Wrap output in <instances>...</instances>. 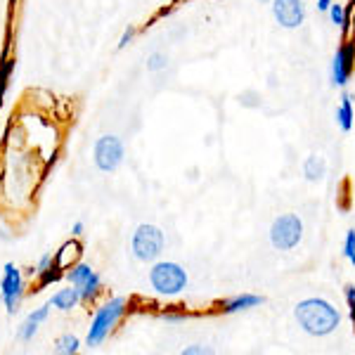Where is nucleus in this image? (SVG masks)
Wrapping results in <instances>:
<instances>
[{
  "mask_svg": "<svg viewBox=\"0 0 355 355\" xmlns=\"http://www.w3.org/2000/svg\"><path fill=\"white\" fill-rule=\"evenodd\" d=\"M299 327L311 336H327L341 324V313L324 299H306L294 308Z\"/></svg>",
  "mask_w": 355,
  "mask_h": 355,
  "instance_id": "f257e3e1",
  "label": "nucleus"
},
{
  "mask_svg": "<svg viewBox=\"0 0 355 355\" xmlns=\"http://www.w3.org/2000/svg\"><path fill=\"white\" fill-rule=\"evenodd\" d=\"M324 173H327V164H324V159L318 157V154H311V157L303 162V175H306V180L318 182V180H322Z\"/></svg>",
  "mask_w": 355,
  "mask_h": 355,
  "instance_id": "dca6fc26",
  "label": "nucleus"
},
{
  "mask_svg": "<svg viewBox=\"0 0 355 355\" xmlns=\"http://www.w3.org/2000/svg\"><path fill=\"white\" fill-rule=\"evenodd\" d=\"M209 353V348L204 346H187L185 351H182V355H206Z\"/></svg>",
  "mask_w": 355,
  "mask_h": 355,
  "instance_id": "bb28decb",
  "label": "nucleus"
},
{
  "mask_svg": "<svg viewBox=\"0 0 355 355\" xmlns=\"http://www.w3.org/2000/svg\"><path fill=\"white\" fill-rule=\"evenodd\" d=\"M355 71V38H343V43L336 50L334 60H331V83L339 85H348Z\"/></svg>",
  "mask_w": 355,
  "mask_h": 355,
  "instance_id": "1a4fd4ad",
  "label": "nucleus"
},
{
  "mask_svg": "<svg viewBox=\"0 0 355 355\" xmlns=\"http://www.w3.org/2000/svg\"><path fill=\"white\" fill-rule=\"evenodd\" d=\"M353 119H355V112H353V97L348 95V93H343L341 105H339V110H336V123H339V128L343 130V133L353 130Z\"/></svg>",
  "mask_w": 355,
  "mask_h": 355,
  "instance_id": "2eb2a0df",
  "label": "nucleus"
},
{
  "mask_svg": "<svg viewBox=\"0 0 355 355\" xmlns=\"http://www.w3.org/2000/svg\"><path fill=\"white\" fill-rule=\"evenodd\" d=\"M64 275L67 272L62 270V268L53 261L48 268H45V270L36 272V291H41L45 287H50V284H55V282H60V279H64Z\"/></svg>",
  "mask_w": 355,
  "mask_h": 355,
  "instance_id": "f3484780",
  "label": "nucleus"
},
{
  "mask_svg": "<svg viewBox=\"0 0 355 355\" xmlns=\"http://www.w3.org/2000/svg\"><path fill=\"white\" fill-rule=\"evenodd\" d=\"M343 256L351 261V266L355 268V230L346 232V239H343Z\"/></svg>",
  "mask_w": 355,
  "mask_h": 355,
  "instance_id": "412c9836",
  "label": "nucleus"
},
{
  "mask_svg": "<svg viewBox=\"0 0 355 355\" xmlns=\"http://www.w3.org/2000/svg\"><path fill=\"white\" fill-rule=\"evenodd\" d=\"M128 311V301L123 296H116V299L107 301L105 306L97 308L93 322H90V329H88V336H85V343L90 348H97L107 341V336L112 334L114 327L119 324V320L123 318V313Z\"/></svg>",
  "mask_w": 355,
  "mask_h": 355,
  "instance_id": "f03ea898",
  "label": "nucleus"
},
{
  "mask_svg": "<svg viewBox=\"0 0 355 355\" xmlns=\"http://www.w3.org/2000/svg\"><path fill=\"white\" fill-rule=\"evenodd\" d=\"M53 261H55V259H53V256H50V254H45V256H43V259H41V261H38V263H36V268H33V270H31V272H41V270H45V268H48V266H50V263H53Z\"/></svg>",
  "mask_w": 355,
  "mask_h": 355,
  "instance_id": "393cba45",
  "label": "nucleus"
},
{
  "mask_svg": "<svg viewBox=\"0 0 355 355\" xmlns=\"http://www.w3.org/2000/svg\"><path fill=\"white\" fill-rule=\"evenodd\" d=\"M81 301L83 299H81V294H78V289L73 287V284H69V289L55 291L53 299H50V306L57 308V311H62V313H67V311H73Z\"/></svg>",
  "mask_w": 355,
  "mask_h": 355,
  "instance_id": "f8f14e48",
  "label": "nucleus"
},
{
  "mask_svg": "<svg viewBox=\"0 0 355 355\" xmlns=\"http://www.w3.org/2000/svg\"><path fill=\"white\" fill-rule=\"evenodd\" d=\"M83 232H85V225H83V220H76L71 225V234L73 237H83Z\"/></svg>",
  "mask_w": 355,
  "mask_h": 355,
  "instance_id": "cd10ccee",
  "label": "nucleus"
},
{
  "mask_svg": "<svg viewBox=\"0 0 355 355\" xmlns=\"http://www.w3.org/2000/svg\"><path fill=\"white\" fill-rule=\"evenodd\" d=\"M150 284L152 289L157 291L164 299H173V296H180L187 287V272L182 266L171 261H162L150 270Z\"/></svg>",
  "mask_w": 355,
  "mask_h": 355,
  "instance_id": "7ed1b4c3",
  "label": "nucleus"
},
{
  "mask_svg": "<svg viewBox=\"0 0 355 355\" xmlns=\"http://www.w3.org/2000/svg\"><path fill=\"white\" fill-rule=\"evenodd\" d=\"M187 315L182 313H162V320H166V322H182Z\"/></svg>",
  "mask_w": 355,
  "mask_h": 355,
  "instance_id": "a878e982",
  "label": "nucleus"
},
{
  "mask_svg": "<svg viewBox=\"0 0 355 355\" xmlns=\"http://www.w3.org/2000/svg\"><path fill=\"white\" fill-rule=\"evenodd\" d=\"M78 348H81V341H78L76 336H62V339L57 341V353L60 355H73V353H78Z\"/></svg>",
  "mask_w": 355,
  "mask_h": 355,
  "instance_id": "6ab92c4d",
  "label": "nucleus"
},
{
  "mask_svg": "<svg viewBox=\"0 0 355 355\" xmlns=\"http://www.w3.org/2000/svg\"><path fill=\"white\" fill-rule=\"evenodd\" d=\"M0 299L5 303L8 315H15L19 311L21 299H24V277L15 263H5L3 277H0Z\"/></svg>",
  "mask_w": 355,
  "mask_h": 355,
  "instance_id": "423d86ee",
  "label": "nucleus"
},
{
  "mask_svg": "<svg viewBox=\"0 0 355 355\" xmlns=\"http://www.w3.org/2000/svg\"><path fill=\"white\" fill-rule=\"evenodd\" d=\"M266 301L263 296H256V294H242V296H234V299L223 303V313L225 315H232V313H242V311H249V308H256Z\"/></svg>",
  "mask_w": 355,
  "mask_h": 355,
  "instance_id": "4468645a",
  "label": "nucleus"
},
{
  "mask_svg": "<svg viewBox=\"0 0 355 355\" xmlns=\"http://www.w3.org/2000/svg\"><path fill=\"white\" fill-rule=\"evenodd\" d=\"M95 166L102 173H114L123 162V142L116 135H102L93 150Z\"/></svg>",
  "mask_w": 355,
  "mask_h": 355,
  "instance_id": "6e6552de",
  "label": "nucleus"
},
{
  "mask_svg": "<svg viewBox=\"0 0 355 355\" xmlns=\"http://www.w3.org/2000/svg\"><path fill=\"white\" fill-rule=\"evenodd\" d=\"M48 313H50V303L48 306H41V308H36L28 318L24 320V324L19 327V339L21 341H33V336H36V331L38 327L48 320Z\"/></svg>",
  "mask_w": 355,
  "mask_h": 355,
  "instance_id": "9b49d317",
  "label": "nucleus"
},
{
  "mask_svg": "<svg viewBox=\"0 0 355 355\" xmlns=\"http://www.w3.org/2000/svg\"><path fill=\"white\" fill-rule=\"evenodd\" d=\"M259 3H272V0H259Z\"/></svg>",
  "mask_w": 355,
  "mask_h": 355,
  "instance_id": "7c9ffc66",
  "label": "nucleus"
},
{
  "mask_svg": "<svg viewBox=\"0 0 355 355\" xmlns=\"http://www.w3.org/2000/svg\"><path fill=\"white\" fill-rule=\"evenodd\" d=\"M135 33H137V31H135L133 26H128V28H125V31L121 33V38H119V50H123L125 45H130V43H133Z\"/></svg>",
  "mask_w": 355,
  "mask_h": 355,
  "instance_id": "b1692460",
  "label": "nucleus"
},
{
  "mask_svg": "<svg viewBox=\"0 0 355 355\" xmlns=\"http://www.w3.org/2000/svg\"><path fill=\"white\" fill-rule=\"evenodd\" d=\"M329 19H331V24H336V26H343V19H346V8L343 5H339V3H331L329 5Z\"/></svg>",
  "mask_w": 355,
  "mask_h": 355,
  "instance_id": "4be33fe9",
  "label": "nucleus"
},
{
  "mask_svg": "<svg viewBox=\"0 0 355 355\" xmlns=\"http://www.w3.org/2000/svg\"><path fill=\"white\" fill-rule=\"evenodd\" d=\"M272 15L282 28H299L306 21L303 0H272Z\"/></svg>",
  "mask_w": 355,
  "mask_h": 355,
  "instance_id": "9d476101",
  "label": "nucleus"
},
{
  "mask_svg": "<svg viewBox=\"0 0 355 355\" xmlns=\"http://www.w3.org/2000/svg\"><path fill=\"white\" fill-rule=\"evenodd\" d=\"M343 296H346L348 315H351V322H353V327H355V287H353V284H348V287L343 289Z\"/></svg>",
  "mask_w": 355,
  "mask_h": 355,
  "instance_id": "5701e85b",
  "label": "nucleus"
},
{
  "mask_svg": "<svg viewBox=\"0 0 355 355\" xmlns=\"http://www.w3.org/2000/svg\"><path fill=\"white\" fill-rule=\"evenodd\" d=\"M12 71H15V57H10V50H5L3 60H0V105H3L5 93H8V88H10Z\"/></svg>",
  "mask_w": 355,
  "mask_h": 355,
  "instance_id": "a211bd4d",
  "label": "nucleus"
},
{
  "mask_svg": "<svg viewBox=\"0 0 355 355\" xmlns=\"http://www.w3.org/2000/svg\"><path fill=\"white\" fill-rule=\"evenodd\" d=\"M130 249H133V256L137 261H157L164 251V232L157 225H147V223L145 225H137L133 239H130Z\"/></svg>",
  "mask_w": 355,
  "mask_h": 355,
  "instance_id": "20e7f679",
  "label": "nucleus"
},
{
  "mask_svg": "<svg viewBox=\"0 0 355 355\" xmlns=\"http://www.w3.org/2000/svg\"><path fill=\"white\" fill-rule=\"evenodd\" d=\"M353 36H355V5H353Z\"/></svg>",
  "mask_w": 355,
  "mask_h": 355,
  "instance_id": "c756f323",
  "label": "nucleus"
},
{
  "mask_svg": "<svg viewBox=\"0 0 355 355\" xmlns=\"http://www.w3.org/2000/svg\"><path fill=\"white\" fill-rule=\"evenodd\" d=\"M78 256H81V244H78L76 239H69V242L60 246V251H57L53 259L62 270H69L73 263H78Z\"/></svg>",
  "mask_w": 355,
  "mask_h": 355,
  "instance_id": "ddd939ff",
  "label": "nucleus"
},
{
  "mask_svg": "<svg viewBox=\"0 0 355 355\" xmlns=\"http://www.w3.org/2000/svg\"><path fill=\"white\" fill-rule=\"evenodd\" d=\"M166 64H168V60H166L164 53H152L147 57V71L157 73V71H164Z\"/></svg>",
  "mask_w": 355,
  "mask_h": 355,
  "instance_id": "aec40b11",
  "label": "nucleus"
},
{
  "mask_svg": "<svg viewBox=\"0 0 355 355\" xmlns=\"http://www.w3.org/2000/svg\"><path fill=\"white\" fill-rule=\"evenodd\" d=\"M331 3H334V0H318V10H322V12H327Z\"/></svg>",
  "mask_w": 355,
  "mask_h": 355,
  "instance_id": "c85d7f7f",
  "label": "nucleus"
},
{
  "mask_svg": "<svg viewBox=\"0 0 355 355\" xmlns=\"http://www.w3.org/2000/svg\"><path fill=\"white\" fill-rule=\"evenodd\" d=\"M64 279H67L69 284H73V287L78 289V294H81V299L85 303L95 301L97 294L102 291L100 275H97L93 268L88 266V263H73V266L67 270Z\"/></svg>",
  "mask_w": 355,
  "mask_h": 355,
  "instance_id": "0eeeda50",
  "label": "nucleus"
},
{
  "mask_svg": "<svg viewBox=\"0 0 355 355\" xmlns=\"http://www.w3.org/2000/svg\"><path fill=\"white\" fill-rule=\"evenodd\" d=\"M303 239V223L296 214H284L275 218L270 227V244L277 251H291Z\"/></svg>",
  "mask_w": 355,
  "mask_h": 355,
  "instance_id": "39448f33",
  "label": "nucleus"
}]
</instances>
